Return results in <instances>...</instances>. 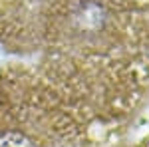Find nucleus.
Segmentation results:
<instances>
[{
	"mask_svg": "<svg viewBox=\"0 0 149 147\" xmlns=\"http://www.w3.org/2000/svg\"><path fill=\"white\" fill-rule=\"evenodd\" d=\"M88 125L34 66L0 70V147H84Z\"/></svg>",
	"mask_w": 149,
	"mask_h": 147,
	"instance_id": "1",
	"label": "nucleus"
}]
</instances>
